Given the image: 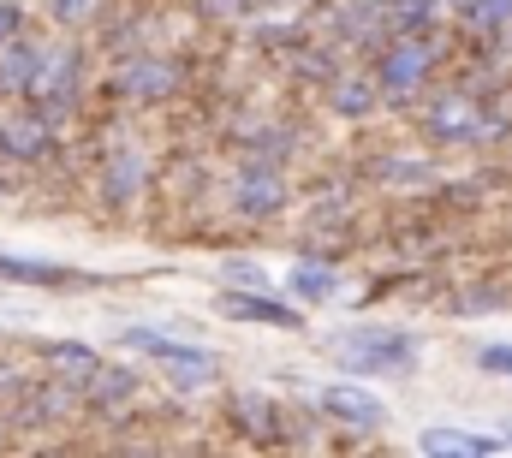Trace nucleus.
I'll use <instances>...</instances> for the list:
<instances>
[{
  "mask_svg": "<svg viewBox=\"0 0 512 458\" xmlns=\"http://www.w3.org/2000/svg\"><path fill=\"white\" fill-rule=\"evenodd\" d=\"M441 36L423 30V36H387L382 48L370 54V72H376V90H382V108H417L423 90H435V72H441Z\"/></svg>",
  "mask_w": 512,
  "mask_h": 458,
  "instance_id": "f257e3e1",
  "label": "nucleus"
},
{
  "mask_svg": "<svg viewBox=\"0 0 512 458\" xmlns=\"http://www.w3.org/2000/svg\"><path fill=\"white\" fill-rule=\"evenodd\" d=\"M417 125L435 149H471V143H495L507 131V119H489L483 90H471V78L441 84L429 102H417Z\"/></svg>",
  "mask_w": 512,
  "mask_h": 458,
  "instance_id": "f03ea898",
  "label": "nucleus"
},
{
  "mask_svg": "<svg viewBox=\"0 0 512 458\" xmlns=\"http://www.w3.org/2000/svg\"><path fill=\"white\" fill-rule=\"evenodd\" d=\"M328 357L346 369V375H411L423 345L405 328H346L328 340Z\"/></svg>",
  "mask_w": 512,
  "mask_h": 458,
  "instance_id": "7ed1b4c3",
  "label": "nucleus"
},
{
  "mask_svg": "<svg viewBox=\"0 0 512 458\" xmlns=\"http://www.w3.org/2000/svg\"><path fill=\"white\" fill-rule=\"evenodd\" d=\"M286 203H292V185H286V167H262V161H245V167H233L227 173V209L239 215V221H280L286 215Z\"/></svg>",
  "mask_w": 512,
  "mask_h": 458,
  "instance_id": "20e7f679",
  "label": "nucleus"
},
{
  "mask_svg": "<svg viewBox=\"0 0 512 458\" xmlns=\"http://www.w3.org/2000/svg\"><path fill=\"white\" fill-rule=\"evenodd\" d=\"M191 84V72L179 66V60H167V54H126L120 66H114V96L120 102H137V108H155V102H173L179 90Z\"/></svg>",
  "mask_w": 512,
  "mask_h": 458,
  "instance_id": "39448f33",
  "label": "nucleus"
},
{
  "mask_svg": "<svg viewBox=\"0 0 512 458\" xmlns=\"http://www.w3.org/2000/svg\"><path fill=\"white\" fill-rule=\"evenodd\" d=\"M316 411H322L334 429H346V435H382L387 429V399H376V393L358 387V381H328V387L316 393Z\"/></svg>",
  "mask_w": 512,
  "mask_h": 458,
  "instance_id": "423d86ee",
  "label": "nucleus"
},
{
  "mask_svg": "<svg viewBox=\"0 0 512 458\" xmlns=\"http://www.w3.org/2000/svg\"><path fill=\"white\" fill-rule=\"evenodd\" d=\"M215 310H221L233 328H280V334H298V328H304V316H298L292 304H280L274 292H251V286H221Z\"/></svg>",
  "mask_w": 512,
  "mask_h": 458,
  "instance_id": "0eeeda50",
  "label": "nucleus"
},
{
  "mask_svg": "<svg viewBox=\"0 0 512 458\" xmlns=\"http://www.w3.org/2000/svg\"><path fill=\"white\" fill-rule=\"evenodd\" d=\"M54 125L36 114V108H24V114H6L0 119V161H12V167H36V161H48L54 155Z\"/></svg>",
  "mask_w": 512,
  "mask_h": 458,
  "instance_id": "6e6552de",
  "label": "nucleus"
},
{
  "mask_svg": "<svg viewBox=\"0 0 512 458\" xmlns=\"http://www.w3.org/2000/svg\"><path fill=\"white\" fill-rule=\"evenodd\" d=\"M0 280H6V286H42V292L102 286L96 274H84V268H72V262H48V256H12V250H0Z\"/></svg>",
  "mask_w": 512,
  "mask_h": 458,
  "instance_id": "1a4fd4ad",
  "label": "nucleus"
},
{
  "mask_svg": "<svg viewBox=\"0 0 512 458\" xmlns=\"http://www.w3.org/2000/svg\"><path fill=\"white\" fill-rule=\"evenodd\" d=\"M387 36V12L382 0H340V12H334V48H346V54H376Z\"/></svg>",
  "mask_w": 512,
  "mask_h": 458,
  "instance_id": "9d476101",
  "label": "nucleus"
},
{
  "mask_svg": "<svg viewBox=\"0 0 512 458\" xmlns=\"http://www.w3.org/2000/svg\"><path fill=\"white\" fill-rule=\"evenodd\" d=\"M78 393H84V411L114 417V411H126L131 399L143 393V369H131V363H96Z\"/></svg>",
  "mask_w": 512,
  "mask_h": 458,
  "instance_id": "9b49d317",
  "label": "nucleus"
},
{
  "mask_svg": "<svg viewBox=\"0 0 512 458\" xmlns=\"http://www.w3.org/2000/svg\"><path fill=\"white\" fill-rule=\"evenodd\" d=\"M280 405L268 399V393H256V387H233L227 393V423L245 435V441H256V447H274L280 441Z\"/></svg>",
  "mask_w": 512,
  "mask_h": 458,
  "instance_id": "f8f14e48",
  "label": "nucleus"
},
{
  "mask_svg": "<svg viewBox=\"0 0 512 458\" xmlns=\"http://www.w3.org/2000/svg\"><path fill=\"white\" fill-rule=\"evenodd\" d=\"M155 369L167 375V387H173V393H203V387H215V375H221V351L179 340L161 363H155Z\"/></svg>",
  "mask_w": 512,
  "mask_h": 458,
  "instance_id": "ddd939ff",
  "label": "nucleus"
},
{
  "mask_svg": "<svg viewBox=\"0 0 512 458\" xmlns=\"http://www.w3.org/2000/svg\"><path fill=\"white\" fill-rule=\"evenodd\" d=\"M417 453L423 458H489V453H501V435H477V429L429 423V429H417Z\"/></svg>",
  "mask_w": 512,
  "mask_h": 458,
  "instance_id": "4468645a",
  "label": "nucleus"
},
{
  "mask_svg": "<svg viewBox=\"0 0 512 458\" xmlns=\"http://www.w3.org/2000/svg\"><path fill=\"white\" fill-rule=\"evenodd\" d=\"M149 191V155L143 149H114L108 155V167H102V197L114 203V209H126V203H137Z\"/></svg>",
  "mask_w": 512,
  "mask_h": 458,
  "instance_id": "2eb2a0df",
  "label": "nucleus"
},
{
  "mask_svg": "<svg viewBox=\"0 0 512 458\" xmlns=\"http://www.w3.org/2000/svg\"><path fill=\"white\" fill-rule=\"evenodd\" d=\"M42 48L48 42H36V36H12V42H0V102H12V96H30V84H36V66H42Z\"/></svg>",
  "mask_w": 512,
  "mask_h": 458,
  "instance_id": "dca6fc26",
  "label": "nucleus"
},
{
  "mask_svg": "<svg viewBox=\"0 0 512 458\" xmlns=\"http://www.w3.org/2000/svg\"><path fill=\"white\" fill-rule=\"evenodd\" d=\"M382 108V90H376V72H334L328 84V114L334 119H370Z\"/></svg>",
  "mask_w": 512,
  "mask_h": 458,
  "instance_id": "f3484780",
  "label": "nucleus"
},
{
  "mask_svg": "<svg viewBox=\"0 0 512 458\" xmlns=\"http://www.w3.org/2000/svg\"><path fill=\"white\" fill-rule=\"evenodd\" d=\"M286 292L298 298V304H328L334 292H340V274H334V262H298L292 274H286Z\"/></svg>",
  "mask_w": 512,
  "mask_h": 458,
  "instance_id": "a211bd4d",
  "label": "nucleus"
},
{
  "mask_svg": "<svg viewBox=\"0 0 512 458\" xmlns=\"http://www.w3.org/2000/svg\"><path fill=\"white\" fill-rule=\"evenodd\" d=\"M42 363H48L54 375H66V381H78V387H84V375L102 363V351H96V345H84V340H42Z\"/></svg>",
  "mask_w": 512,
  "mask_h": 458,
  "instance_id": "6ab92c4d",
  "label": "nucleus"
},
{
  "mask_svg": "<svg viewBox=\"0 0 512 458\" xmlns=\"http://www.w3.org/2000/svg\"><path fill=\"white\" fill-rule=\"evenodd\" d=\"M298 155V131L292 125H262L245 137V161H262V167H286Z\"/></svg>",
  "mask_w": 512,
  "mask_h": 458,
  "instance_id": "aec40b11",
  "label": "nucleus"
},
{
  "mask_svg": "<svg viewBox=\"0 0 512 458\" xmlns=\"http://www.w3.org/2000/svg\"><path fill=\"white\" fill-rule=\"evenodd\" d=\"M382 12L393 36H423L441 24V0H382Z\"/></svg>",
  "mask_w": 512,
  "mask_h": 458,
  "instance_id": "412c9836",
  "label": "nucleus"
},
{
  "mask_svg": "<svg viewBox=\"0 0 512 458\" xmlns=\"http://www.w3.org/2000/svg\"><path fill=\"white\" fill-rule=\"evenodd\" d=\"M102 6H108V0H42V12H48L60 30H90V24L102 18Z\"/></svg>",
  "mask_w": 512,
  "mask_h": 458,
  "instance_id": "4be33fe9",
  "label": "nucleus"
},
{
  "mask_svg": "<svg viewBox=\"0 0 512 458\" xmlns=\"http://www.w3.org/2000/svg\"><path fill=\"white\" fill-rule=\"evenodd\" d=\"M120 345L137 351V357H149V363H161L179 340H173V334H161V328H120Z\"/></svg>",
  "mask_w": 512,
  "mask_h": 458,
  "instance_id": "5701e85b",
  "label": "nucleus"
},
{
  "mask_svg": "<svg viewBox=\"0 0 512 458\" xmlns=\"http://www.w3.org/2000/svg\"><path fill=\"white\" fill-rule=\"evenodd\" d=\"M221 286H251V292H268V268L251 262V256H227V262H221Z\"/></svg>",
  "mask_w": 512,
  "mask_h": 458,
  "instance_id": "b1692460",
  "label": "nucleus"
},
{
  "mask_svg": "<svg viewBox=\"0 0 512 458\" xmlns=\"http://www.w3.org/2000/svg\"><path fill=\"white\" fill-rule=\"evenodd\" d=\"M477 375H495V381H512V345H483L477 357Z\"/></svg>",
  "mask_w": 512,
  "mask_h": 458,
  "instance_id": "393cba45",
  "label": "nucleus"
},
{
  "mask_svg": "<svg viewBox=\"0 0 512 458\" xmlns=\"http://www.w3.org/2000/svg\"><path fill=\"white\" fill-rule=\"evenodd\" d=\"M30 24V12H24V0H0V42H12L18 30Z\"/></svg>",
  "mask_w": 512,
  "mask_h": 458,
  "instance_id": "a878e982",
  "label": "nucleus"
},
{
  "mask_svg": "<svg viewBox=\"0 0 512 458\" xmlns=\"http://www.w3.org/2000/svg\"><path fill=\"white\" fill-rule=\"evenodd\" d=\"M447 6H453V12H465V6H477V0H447Z\"/></svg>",
  "mask_w": 512,
  "mask_h": 458,
  "instance_id": "bb28decb",
  "label": "nucleus"
},
{
  "mask_svg": "<svg viewBox=\"0 0 512 458\" xmlns=\"http://www.w3.org/2000/svg\"><path fill=\"white\" fill-rule=\"evenodd\" d=\"M501 447H507V453H512V429H507V435H501Z\"/></svg>",
  "mask_w": 512,
  "mask_h": 458,
  "instance_id": "cd10ccee",
  "label": "nucleus"
},
{
  "mask_svg": "<svg viewBox=\"0 0 512 458\" xmlns=\"http://www.w3.org/2000/svg\"><path fill=\"white\" fill-rule=\"evenodd\" d=\"M507 42H512V18H507Z\"/></svg>",
  "mask_w": 512,
  "mask_h": 458,
  "instance_id": "c85d7f7f",
  "label": "nucleus"
},
{
  "mask_svg": "<svg viewBox=\"0 0 512 458\" xmlns=\"http://www.w3.org/2000/svg\"><path fill=\"white\" fill-rule=\"evenodd\" d=\"M0 191H6V185H0Z\"/></svg>",
  "mask_w": 512,
  "mask_h": 458,
  "instance_id": "c756f323",
  "label": "nucleus"
}]
</instances>
